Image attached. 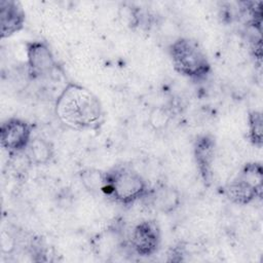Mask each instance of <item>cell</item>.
<instances>
[{
	"label": "cell",
	"instance_id": "obj_13",
	"mask_svg": "<svg viewBox=\"0 0 263 263\" xmlns=\"http://www.w3.org/2000/svg\"><path fill=\"white\" fill-rule=\"evenodd\" d=\"M248 139L255 147L263 145V116L260 111L252 110L248 114Z\"/></svg>",
	"mask_w": 263,
	"mask_h": 263
},
{
	"label": "cell",
	"instance_id": "obj_5",
	"mask_svg": "<svg viewBox=\"0 0 263 263\" xmlns=\"http://www.w3.org/2000/svg\"><path fill=\"white\" fill-rule=\"evenodd\" d=\"M161 242L160 227L155 220L139 222L132 230L129 246L141 257H149L155 254Z\"/></svg>",
	"mask_w": 263,
	"mask_h": 263
},
{
	"label": "cell",
	"instance_id": "obj_8",
	"mask_svg": "<svg viewBox=\"0 0 263 263\" xmlns=\"http://www.w3.org/2000/svg\"><path fill=\"white\" fill-rule=\"evenodd\" d=\"M26 14L22 5L13 0H0V34L8 38L24 28Z\"/></svg>",
	"mask_w": 263,
	"mask_h": 263
},
{
	"label": "cell",
	"instance_id": "obj_3",
	"mask_svg": "<svg viewBox=\"0 0 263 263\" xmlns=\"http://www.w3.org/2000/svg\"><path fill=\"white\" fill-rule=\"evenodd\" d=\"M174 69L192 80L204 79L211 72V64L199 43L191 38L179 37L168 46Z\"/></svg>",
	"mask_w": 263,
	"mask_h": 263
},
{
	"label": "cell",
	"instance_id": "obj_9",
	"mask_svg": "<svg viewBox=\"0 0 263 263\" xmlns=\"http://www.w3.org/2000/svg\"><path fill=\"white\" fill-rule=\"evenodd\" d=\"M146 196L149 197L151 205L157 212L165 215L174 213L181 204L179 190L166 184H160L151 190L149 189Z\"/></svg>",
	"mask_w": 263,
	"mask_h": 263
},
{
	"label": "cell",
	"instance_id": "obj_1",
	"mask_svg": "<svg viewBox=\"0 0 263 263\" xmlns=\"http://www.w3.org/2000/svg\"><path fill=\"white\" fill-rule=\"evenodd\" d=\"M54 114L66 127L77 130H97L105 122V111L100 99L87 87L69 82L58 96Z\"/></svg>",
	"mask_w": 263,
	"mask_h": 263
},
{
	"label": "cell",
	"instance_id": "obj_10",
	"mask_svg": "<svg viewBox=\"0 0 263 263\" xmlns=\"http://www.w3.org/2000/svg\"><path fill=\"white\" fill-rule=\"evenodd\" d=\"M222 192L230 202L237 205H247L262 196L261 191L238 176L228 182Z\"/></svg>",
	"mask_w": 263,
	"mask_h": 263
},
{
	"label": "cell",
	"instance_id": "obj_2",
	"mask_svg": "<svg viewBox=\"0 0 263 263\" xmlns=\"http://www.w3.org/2000/svg\"><path fill=\"white\" fill-rule=\"evenodd\" d=\"M147 181L140 173L126 164H118L105 172L103 195L117 203L128 205L148 193Z\"/></svg>",
	"mask_w": 263,
	"mask_h": 263
},
{
	"label": "cell",
	"instance_id": "obj_15",
	"mask_svg": "<svg viewBox=\"0 0 263 263\" xmlns=\"http://www.w3.org/2000/svg\"><path fill=\"white\" fill-rule=\"evenodd\" d=\"M170 121V114L165 109L155 108L151 111L149 116L150 125L154 129H162L164 128Z\"/></svg>",
	"mask_w": 263,
	"mask_h": 263
},
{
	"label": "cell",
	"instance_id": "obj_14",
	"mask_svg": "<svg viewBox=\"0 0 263 263\" xmlns=\"http://www.w3.org/2000/svg\"><path fill=\"white\" fill-rule=\"evenodd\" d=\"M237 176L252 184L259 191H263V167L260 162L246 163Z\"/></svg>",
	"mask_w": 263,
	"mask_h": 263
},
{
	"label": "cell",
	"instance_id": "obj_6",
	"mask_svg": "<svg viewBox=\"0 0 263 263\" xmlns=\"http://www.w3.org/2000/svg\"><path fill=\"white\" fill-rule=\"evenodd\" d=\"M28 72L32 78H42L58 69L52 50L44 41L35 40L26 43Z\"/></svg>",
	"mask_w": 263,
	"mask_h": 263
},
{
	"label": "cell",
	"instance_id": "obj_7",
	"mask_svg": "<svg viewBox=\"0 0 263 263\" xmlns=\"http://www.w3.org/2000/svg\"><path fill=\"white\" fill-rule=\"evenodd\" d=\"M216 148V139L211 134L199 135L193 142V157L196 167L202 182L206 186H210L212 182Z\"/></svg>",
	"mask_w": 263,
	"mask_h": 263
},
{
	"label": "cell",
	"instance_id": "obj_12",
	"mask_svg": "<svg viewBox=\"0 0 263 263\" xmlns=\"http://www.w3.org/2000/svg\"><path fill=\"white\" fill-rule=\"evenodd\" d=\"M80 181L84 188L97 194H103L105 184V172L98 168H85L79 173Z\"/></svg>",
	"mask_w": 263,
	"mask_h": 263
},
{
	"label": "cell",
	"instance_id": "obj_11",
	"mask_svg": "<svg viewBox=\"0 0 263 263\" xmlns=\"http://www.w3.org/2000/svg\"><path fill=\"white\" fill-rule=\"evenodd\" d=\"M25 152L29 162L34 165H46L52 160L54 155L51 142L41 137L32 138Z\"/></svg>",
	"mask_w": 263,
	"mask_h": 263
},
{
	"label": "cell",
	"instance_id": "obj_4",
	"mask_svg": "<svg viewBox=\"0 0 263 263\" xmlns=\"http://www.w3.org/2000/svg\"><path fill=\"white\" fill-rule=\"evenodd\" d=\"M32 138V125L25 119L10 117L1 123L0 145L9 153L25 151Z\"/></svg>",
	"mask_w": 263,
	"mask_h": 263
}]
</instances>
